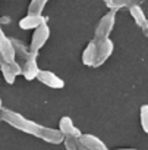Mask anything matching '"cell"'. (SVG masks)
Instances as JSON below:
<instances>
[{
	"mask_svg": "<svg viewBox=\"0 0 148 150\" xmlns=\"http://www.w3.org/2000/svg\"><path fill=\"white\" fill-rule=\"evenodd\" d=\"M59 127H60V131L63 132V135H67V137H70V138H73V137H81L82 134H81V131L73 125V122H72V119L69 118V116H63L62 119H60V122H59Z\"/></svg>",
	"mask_w": 148,
	"mask_h": 150,
	"instance_id": "30bf717a",
	"label": "cell"
},
{
	"mask_svg": "<svg viewBox=\"0 0 148 150\" xmlns=\"http://www.w3.org/2000/svg\"><path fill=\"white\" fill-rule=\"evenodd\" d=\"M47 16H43V15H27L25 18H22L21 21H19V27L22 28V30H35V28H38L40 25H43V24H47Z\"/></svg>",
	"mask_w": 148,
	"mask_h": 150,
	"instance_id": "9c48e42d",
	"label": "cell"
},
{
	"mask_svg": "<svg viewBox=\"0 0 148 150\" xmlns=\"http://www.w3.org/2000/svg\"><path fill=\"white\" fill-rule=\"evenodd\" d=\"M48 0H32L28 6V13L29 15H41L44 6L47 5Z\"/></svg>",
	"mask_w": 148,
	"mask_h": 150,
	"instance_id": "9a60e30c",
	"label": "cell"
},
{
	"mask_svg": "<svg viewBox=\"0 0 148 150\" xmlns=\"http://www.w3.org/2000/svg\"><path fill=\"white\" fill-rule=\"evenodd\" d=\"M2 119H3V118H2V113H0V121H2Z\"/></svg>",
	"mask_w": 148,
	"mask_h": 150,
	"instance_id": "d6986e66",
	"label": "cell"
},
{
	"mask_svg": "<svg viewBox=\"0 0 148 150\" xmlns=\"http://www.w3.org/2000/svg\"><path fill=\"white\" fill-rule=\"evenodd\" d=\"M95 43V59H94V66L103 65L110 54L113 53V43L109 38H101V40H94Z\"/></svg>",
	"mask_w": 148,
	"mask_h": 150,
	"instance_id": "7a4b0ae2",
	"label": "cell"
},
{
	"mask_svg": "<svg viewBox=\"0 0 148 150\" xmlns=\"http://www.w3.org/2000/svg\"><path fill=\"white\" fill-rule=\"evenodd\" d=\"M37 56H38V53H35L32 57H29L27 60L18 62L21 65V68H22V75L28 81H31V80H34V78L38 77L40 69H38V65H37Z\"/></svg>",
	"mask_w": 148,
	"mask_h": 150,
	"instance_id": "8992f818",
	"label": "cell"
},
{
	"mask_svg": "<svg viewBox=\"0 0 148 150\" xmlns=\"http://www.w3.org/2000/svg\"><path fill=\"white\" fill-rule=\"evenodd\" d=\"M50 37V28L47 24H43L40 25L38 28H35L34 34H32V40H31V44H29V50L32 53H38L40 49L47 43Z\"/></svg>",
	"mask_w": 148,
	"mask_h": 150,
	"instance_id": "3957f363",
	"label": "cell"
},
{
	"mask_svg": "<svg viewBox=\"0 0 148 150\" xmlns=\"http://www.w3.org/2000/svg\"><path fill=\"white\" fill-rule=\"evenodd\" d=\"M94 59H95V43L93 40L82 52V63L87 66H94Z\"/></svg>",
	"mask_w": 148,
	"mask_h": 150,
	"instance_id": "5bb4252c",
	"label": "cell"
},
{
	"mask_svg": "<svg viewBox=\"0 0 148 150\" xmlns=\"http://www.w3.org/2000/svg\"><path fill=\"white\" fill-rule=\"evenodd\" d=\"M144 0H104V3L112 9V11H116V9H120V8H132V6H136L139 5Z\"/></svg>",
	"mask_w": 148,
	"mask_h": 150,
	"instance_id": "4fadbf2b",
	"label": "cell"
},
{
	"mask_svg": "<svg viewBox=\"0 0 148 150\" xmlns=\"http://www.w3.org/2000/svg\"><path fill=\"white\" fill-rule=\"evenodd\" d=\"M0 71L3 74V78L6 80L8 84H13L16 77L19 74H22V68L18 62H13V63H8V62H3L0 65Z\"/></svg>",
	"mask_w": 148,
	"mask_h": 150,
	"instance_id": "ba28073f",
	"label": "cell"
},
{
	"mask_svg": "<svg viewBox=\"0 0 148 150\" xmlns=\"http://www.w3.org/2000/svg\"><path fill=\"white\" fill-rule=\"evenodd\" d=\"M2 118H3V121H6L8 124H11L12 127H15V128H18V129L24 131V132L37 135L40 138L44 137L46 129H47L46 127H43L40 124H35L32 121H28L27 118H24L18 112H13V110H9V109H3L2 110Z\"/></svg>",
	"mask_w": 148,
	"mask_h": 150,
	"instance_id": "6da1fadb",
	"label": "cell"
},
{
	"mask_svg": "<svg viewBox=\"0 0 148 150\" xmlns=\"http://www.w3.org/2000/svg\"><path fill=\"white\" fill-rule=\"evenodd\" d=\"M81 143L88 149V150H107V147L103 144V141H100V138H97L95 135H81Z\"/></svg>",
	"mask_w": 148,
	"mask_h": 150,
	"instance_id": "8fae6325",
	"label": "cell"
},
{
	"mask_svg": "<svg viewBox=\"0 0 148 150\" xmlns=\"http://www.w3.org/2000/svg\"><path fill=\"white\" fill-rule=\"evenodd\" d=\"M0 53H2L5 62H8V63H13L15 62L16 50H15L13 41L6 37V34L2 30V27H0Z\"/></svg>",
	"mask_w": 148,
	"mask_h": 150,
	"instance_id": "5b68a950",
	"label": "cell"
},
{
	"mask_svg": "<svg viewBox=\"0 0 148 150\" xmlns=\"http://www.w3.org/2000/svg\"><path fill=\"white\" fill-rule=\"evenodd\" d=\"M37 80L40 83H43L44 86L50 87V88H63L65 87V81L62 78H59L56 74L50 72V71H41L40 69Z\"/></svg>",
	"mask_w": 148,
	"mask_h": 150,
	"instance_id": "52a82bcc",
	"label": "cell"
},
{
	"mask_svg": "<svg viewBox=\"0 0 148 150\" xmlns=\"http://www.w3.org/2000/svg\"><path fill=\"white\" fill-rule=\"evenodd\" d=\"M141 125H142V129L148 134V106L147 105L141 108Z\"/></svg>",
	"mask_w": 148,
	"mask_h": 150,
	"instance_id": "2e32d148",
	"label": "cell"
},
{
	"mask_svg": "<svg viewBox=\"0 0 148 150\" xmlns=\"http://www.w3.org/2000/svg\"><path fill=\"white\" fill-rule=\"evenodd\" d=\"M5 62V59H3V56H2V53H0V65H2Z\"/></svg>",
	"mask_w": 148,
	"mask_h": 150,
	"instance_id": "ac0fdd59",
	"label": "cell"
},
{
	"mask_svg": "<svg viewBox=\"0 0 148 150\" xmlns=\"http://www.w3.org/2000/svg\"><path fill=\"white\" fill-rule=\"evenodd\" d=\"M129 12H130V15H132V18H133V21L148 34V21H147V18H145V15H144V12H142V9L139 8V5H136V6H132L130 9H129Z\"/></svg>",
	"mask_w": 148,
	"mask_h": 150,
	"instance_id": "7c38bea8",
	"label": "cell"
},
{
	"mask_svg": "<svg viewBox=\"0 0 148 150\" xmlns=\"http://www.w3.org/2000/svg\"><path fill=\"white\" fill-rule=\"evenodd\" d=\"M3 110V100H2V94H0V112Z\"/></svg>",
	"mask_w": 148,
	"mask_h": 150,
	"instance_id": "e0dca14e",
	"label": "cell"
},
{
	"mask_svg": "<svg viewBox=\"0 0 148 150\" xmlns=\"http://www.w3.org/2000/svg\"><path fill=\"white\" fill-rule=\"evenodd\" d=\"M114 16H116V11L109 12L107 15H104L100 21V24L95 28V38L101 40V38H109V34L113 30L114 25Z\"/></svg>",
	"mask_w": 148,
	"mask_h": 150,
	"instance_id": "277c9868",
	"label": "cell"
}]
</instances>
